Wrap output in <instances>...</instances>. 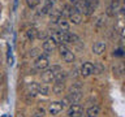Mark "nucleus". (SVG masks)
I'll return each instance as SVG.
<instances>
[{
  "label": "nucleus",
  "instance_id": "obj_29",
  "mask_svg": "<svg viewBox=\"0 0 125 117\" xmlns=\"http://www.w3.org/2000/svg\"><path fill=\"white\" fill-rule=\"evenodd\" d=\"M121 40H123V43H125V25L121 30Z\"/></svg>",
  "mask_w": 125,
  "mask_h": 117
},
{
  "label": "nucleus",
  "instance_id": "obj_20",
  "mask_svg": "<svg viewBox=\"0 0 125 117\" xmlns=\"http://www.w3.org/2000/svg\"><path fill=\"white\" fill-rule=\"evenodd\" d=\"M93 74H98V76H100V74L104 73V66L100 64V62H95V64H93Z\"/></svg>",
  "mask_w": 125,
  "mask_h": 117
},
{
  "label": "nucleus",
  "instance_id": "obj_33",
  "mask_svg": "<svg viewBox=\"0 0 125 117\" xmlns=\"http://www.w3.org/2000/svg\"><path fill=\"white\" fill-rule=\"evenodd\" d=\"M81 117H89L87 115H81Z\"/></svg>",
  "mask_w": 125,
  "mask_h": 117
},
{
  "label": "nucleus",
  "instance_id": "obj_15",
  "mask_svg": "<svg viewBox=\"0 0 125 117\" xmlns=\"http://www.w3.org/2000/svg\"><path fill=\"white\" fill-rule=\"evenodd\" d=\"M117 74V76H121V74L125 73V61H121L119 64H116L113 66V74Z\"/></svg>",
  "mask_w": 125,
  "mask_h": 117
},
{
  "label": "nucleus",
  "instance_id": "obj_3",
  "mask_svg": "<svg viewBox=\"0 0 125 117\" xmlns=\"http://www.w3.org/2000/svg\"><path fill=\"white\" fill-rule=\"evenodd\" d=\"M57 48H59V53H60V56L62 57V60H64L65 62L70 64V62H73V61H74L76 56H74L73 51H70L65 44H60V46L57 47Z\"/></svg>",
  "mask_w": 125,
  "mask_h": 117
},
{
  "label": "nucleus",
  "instance_id": "obj_10",
  "mask_svg": "<svg viewBox=\"0 0 125 117\" xmlns=\"http://www.w3.org/2000/svg\"><path fill=\"white\" fill-rule=\"evenodd\" d=\"M105 48H107V44H105V42L103 40H99V42H96V43H94V46H93V53H95V55H102L105 51Z\"/></svg>",
  "mask_w": 125,
  "mask_h": 117
},
{
  "label": "nucleus",
  "instance_id": "obj_27",
  "mask_svg": "<svg viewBox=\"0 0 125 117\" xmlns=\"http://www.w3.org/2000/svg\"><path fill=\"white\" fill-rule=\"evenodd\" d=\"M8 64L13 65V56H12V51H8Z\"/></svg>",
  "mask_w": 125,
  "mask_h": 117
},
{
  "label": "nucleus",
  "instance_id": "obj_17",
  "mask_svg": "<svg viewBox=\"0 0 125 117\" xmlns=\"http://www.w3.org/2000/svg\"><path fill=\"white\" fill-rule=\"evenodd\" d=\"M53 9V4H51V3H47L43 5V8L41 9V12H39V14L41 16H46V14H50L51 13V10Z\"/></svg>",
  "mask_w": 125,
  "mask_h": 117
},
{
  "label": "nucleus",
  "instance_id": "obj_9",
  "mask_svg": "<svg viewBox=\"0 0 125 117\" xmlns=\"http://www.w3.org/2000/svg\"><path fill=\"white\" fill-rule=\"evenodd\" d=\"M93 62H83V65L81 66V70H80V74L82 77H89V76H91L93 74Z\"/></svg>",
  "mask_w": 125,
  "mask_h": 117
},
{
  "label": "nucleus",
  "instance_id": "obj_6",
  "mask_svg": "<svg viewBox=\"0 0 125 117\" xmlns=\"http://www.w3.org/2000/svg\"><path fill=\"white\" fill-rule=\"evenodd\" d=\"M62 109H64V107H62V104L60 101H52L48 107V113L51 116H57Z\"/></svg>",
  "mask_w": 125,
  "mask_h": 117
},
{
  "label": "nucleus",
  "instance_id": "obj_12",
  "mask_svg": "<svg viewBox=\"0 0 125 117\" xmlns=\"http://www.w3.org/2000/svg\"><path fill=\"white\" fill-rule=\"evenodd\" d=\"M51 90H52V92L55 95H60V94H62L65 90V83L64 82H53Z\"/></svg>",
  "mask_w": 125,
  "mask_h": 117
},
{
  "label": "nucleus",
  "instance_id": "obj_32",
  "mask_svg": "<svg viewBox=\"0 0 125 117\" xmlns=\"http://www.w3.org/2000/svg\"><path fill=\"white\" fill-rule=\"evenodd\" d=\"M17 8V0H14V9Z\"/></svg>",
  "mask_w": 125,
  "mask_h": 117
},
{
  "label": "nucleus",
  "instance_id": "obj_18",
  "mask_svg": "<svg viewBox=\"0 0 125 117\" xmlns=\"http://www.w3.org/2000/svg\"><path fill=\"white\" fill-rule=\"evenodd\" d=\"M66 77H68V74H66L64 70H60V72H57L55 74V78H53V82H65Z\"/></svg>",
  "mask_w": 125,
  "mask_h": 117
},
{
  "label": "nucleus",
  "instance_id": "obj_24",
  "mask_svg": "<svg viewBox=\"0 0 125 117\" xmlns=\"http://www.w3.org/2000/svg\"><path fill=\"white\" fill-rule=\"evenodd\" d=\"M29 55H30V57H38L39 55H41V49L37 48V47H34V48H31V49H30Z\"/></svg>",
  "mask_w": 125,
  "mask_h": 117
},
{
  "label": "nucleus",
  "instance_id": "obj_2",
  "mask_svg": "<svg viewBox=\"0 0 125 117\" xmlns=\"http://www.w3.org/2000/svg\"><path fill=\"white\" fill-rule=\"evenodd\" d=\"M48 66H50V58L47 56V53H41L37 58H35V62H34V69L35 70L42 72V70L47 69Z\"/></svg>",
  "mask_w": 125,
  "mask_h": 117
},
{
  "label": "nucleus",
  "instance_id": "obj_28",
  "mask_svg": "<svg viewBox=\"0 0 125 117\" xmlns=\"http://www.w3.org/2000/svg\"><path fill=\"white\" fill-rule=\"evenodd\" d=\"M102 20H103V16H99V17H98V20H96V22H95V25H96V26L103 25V21H102Z\"/></svg>",
  "mask_w": 125,
  "mask_h": 117
},
{
  "label": "nucleus",
  "instance_id": "obj_25",
  "mask_svg": "<svg viewBox=\"0 0 125 117\" xmlns=\"http://www.w3.org/2000/svg\"><path fill=\"white\" fill-rule=\"evenodd\" d=\"M26 4L30 9H34V8L39 4V0H26Z\"/></svg>",
  "mask_w": 125,
  "mask_h": 117
},
{
  "label": "nucleus",
  "instance_id": "obj_36",
  "mask_svg": "<svg viewBox=\"0 0 125 117\" xmlns=\"http://www.w3.org/2000/svg\"><path fill=\"white\" fill-rule=\"evenodd\" d=\"M3 117H7V116H3Z\"/></svg>",
  "mask_w": 125,
  "mask_h": 117
},
{
  "label": "nucleus",
  "instance_id": "obj_7",
  "mask_svg": "<svg viewBox=\"0 0 125 117\" xmlns=\"http://www.w3.org/2000/svg\"><path fill=\"white\" fill-rule=\"evenodd\" d=\"M82 115V107L78 103L76 104H70V107L68 109V117H81Z\"/></svg>",
  "mask_w": 125,
  "mask_h": 117
},
{
  "label": "nucleus",
  "instance_id": "obj_1",
  "mask_svg": "<svg viewBox=\"0 0 125 117\" xmlns=\"http://www.w3.org/2000/svg\"><path fill=\"white\" fill-rule=\"evenodd\" d=\"M61 70V66L60 65H52L50 68H47L44 70H42V81L46 82V83H51V82H53V78H55V74L57 72H60Z\"/></svg>",
  "mask_w": 125,
  "mask_h": 117
},
{
  "label": "nucleus",
  "instance_id": "obj_23",
  "mask_svg": "<svg viewBox=\"0 0 125 117\" xmlns=\"http://www.w3.org/2000/svg\"><path fill=\"white\" fill-rule=\"evenodd\" d=\"M69 91H82V85L80 83V82H76V83H73L72 86H70Z\"/></svg>",
  "mask_w": 125,
  "mask_h": 117
},
{
  "label": "nucleus",
  "instance_id": "obj_21",
  "mask_svg": "<svg viewBox=\"0 0 125 117\" xmlns=\"http://www.w3.org/2000/svg\"><path fill=\"white\" fill-rule=\"evenodd\" d=\"M37 34H38V31H37V29H34V27H30V29H27V31H26L27 39L31 42H33L34 39H37Z\"/></svg>",
  "mask_w": 125,
  "mask_h": 117
},
{
  "label": "nucleus",
  "instance_id": "obj_5",
  "mask_svg": "<svg viewBox=\"0 0 125 117\" xmlns=\"http://www.w3.org/2000/svg\"><path fill=\"white\" fill-rule=\"evenodd\" d=\"M39 86H41V83H38V82H30V83H27L26 85V95L29 98L37 96V94L39 92Z\"/></svg>",
  "mask_w": 125,
  "mask_h": 117
},
{
  "label": "nucleus",
  "instance_id": "obj_19",
  "mask_svg": "<svg viewBox=\"0 0 125 117\" xmlns=\"http://www.w3.org/2000/svg\"><path fill=\"white\" fill-rule=\"evenodd\" d=\"M50 16H51V22H55V23H57V21L60 20L62 16H61V10H57V9H52L51 10V13H50Z\"/></svg>",
  "mask_w": 125,
  "mask_h": 117
},
{
  "label": "nucleus",
  "instance_id": "obj_22",
  "mask_svg": "<svg viewBox=\"0 0 125 117\" xmlns=\"http://www.w3.org/2000/svg\"><path fill=\"white\" fill-rule=\"evenodd\" d=\"M46 116V109L43 107H38L34 109L33 115H31V117H44Z\"/></svg>",
  "mask_w": 125,
  "mask_h": 117
},
{
  "label": "nucleus",
  "instance_id": "obj_13",
  "mask_svg": "<svg viewBox=\"0 0 125 117\" xmlns=\"http://www.w3.org/2000/svg\"><path fill=\"white\" fill-rule=\"evenodd\" d=\"M86 115H87L89 117H99V115H100V108L98 107V105H91V107L87 108Z\"/></svg>",
  "mask_w": 125,
  "mask_h": 117
},
{
  "label": "nucleus",
  "instance_id": "obj_16",
  "mask_svg": "<svg viewBox=\"0 0 125 117\" xmlns=\"http://www.w3.org/2000/svg\"><path fill=\"white\" fill-rule=\"evenodd\" d=\"M50 92H51V86L48 83H42L41 86H39V92L38 94H42L43 96H47V95H50Z\"/></svg>",
  "mask_w": 125,
  "mask_h": 117
},
{
  "label": "nucleus",
  "instance_id": "obj_26",
  "mask_svg": "<svg viewBox=\"0 0 125 117\" xmlns=\"http://www.w3.org/2000/svg\"><path fill=\"white\" fill-rule=\"evenodd\" d=\"M37 38H38V39H42V40H44V39H47L48 37H47V33H46V31H38Z\"/></svg>",
  "mask_w": 125,
  "mask_h": 117
},
{
  "label": "nucleus",
  "instance_id": "obj_11",
  "mask_svg": "<svg viewBox=\"0 0 125 117\" xmlns=\"http://www.w3.org/2000/svg\"><path fill=\"white\" fill-rule=\"evenodd\" d=\"M68 21L70 23H73V25H80V23L82 22V14L73 9V12L68 16Z\"/></svg>",
  "mask_w": 125,
  "mask_h": 117
},
{
  "label": "nucleus",
  "instance_id": "obj_34",
  "mask_svg": "<svg viewBox=\"0 0 125 117\" xmlns=\"http://www.w3.org/2000/svg\"><path fill=\"white\" fill-rule=\"evenodd\" d=\"M70 1H72V3H76V1H77V0H70Z\"/></svg>",
  "mask_w": 125,
  "mask_h": 117
},
{
  "label": "nucleus",
  "instance_id": "obj_30",
  "mask_svg": "<svg viewBox=\"0 0 125 117\" xmlns=\"http://www.w3.org/2000/svg\"><path fill=\"white\" fill-rule=\"evenodd\" d=\"M72 77H77L78 76V70L77 69H74V70H72V74H70Z\"/></svg>",
  "mask_w": 125,
  "mask_h": 117
},
{
  "label": "nucleus",
  "instance_id": "obj_8",
  "mask_svg": "<svg viewBox=\"0 0 125 117\" xmlns=\"http://www.w3.org/2000/svg\"><path fill=\"white\" fill-rule=\"evenodd\" d=\"M66 98H68L70 104L80 103V100L82 99V91H69V94H68Z\"/></svg>",
  "mask_w": 125,
  "mask_h": 117
},
{
  "label": "nucleus",
  "instance_id": "obj_31",
  "mask_svg": "<svg viewBox=\"0 0 125 117\" xmlns=\"http://www.w3.org/2000/svg\"><path fill=\"white\" fill-rule=\"evenodd\" d=\"M47 3H51V4H55V3H56V0H47Z\"/></svg>",
  "mask_w": 125,
  "mask_h": 117
},
{
  "label": "nucleus",
  "instance_id": "obj_4",
  "mask_svg": "<svg viewBox=\"0 0 125 117\" xmlns=\"http://www.w3.org/2000/svg\"><path fill=\"white\" fill-rule=\"evenodd\" d=\"M42 47H43V51H44L46 53H48V52H52L53 49H56L59 47V44H57V42L52 37H48L47 39L43 40V46Z\"/></svg>",
  "mask_w": 125,
  "mask_h": 117
},
{
  "label": "nucleus",
  "instance_id": "obj_35",
  "mask_svg": "<svg viewBox=\"0 0 125 117\" xmlns=\"http://www.w3.org/2000/svg\"><path fill=\"white\" fill-rule=\"evenodd\" d=\"M123 4H124V5H125V0H123Z\"/></svg>",
  "mask_w": 125,
  "mask_h": 117
},
{
  "label": "nucleus",
  "instance_id": "obj_14",
  "mask_svg": "<svg viewBox=\"0 0 125 117\" xmlns=\"http://www.w3.org/2000/svg\"><path fill=\"white\" fill-rule=\"evenodd\" d=\"M57 26H59V30L68 31V30H69V21H68L65 17H61V18L57 21Z\"/></svg>",
  "mask_w": 125,
  "mask_h": 117
}]
</instances>
